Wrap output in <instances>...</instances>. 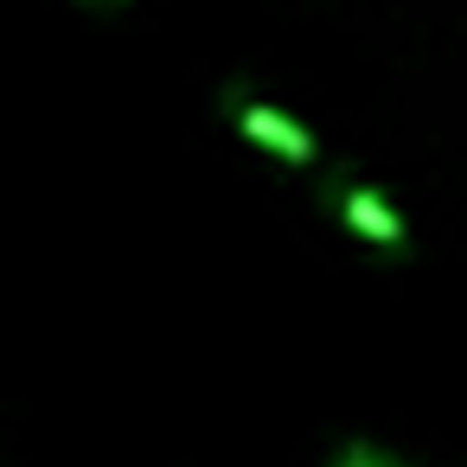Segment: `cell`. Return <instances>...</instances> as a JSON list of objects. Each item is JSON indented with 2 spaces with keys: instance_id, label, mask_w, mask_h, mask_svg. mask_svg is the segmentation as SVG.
<instances>
[{
  "instance_id": "6da1fadb",
  "label": "cell",
  "mask_w": 467,
  "mask_h": 467,
  "mask_svg": "<svg viewBox=\"0 0 467 467\" xmlns=\"http://www.w3.org/2000/svg\"><path fill=\"white\" fill-rule=\"evenodd\" d=\"M237 129H244V141L269 148V154L288 161V167H307V161H314V135H307L295 116L269 109V103H237Z\"/></svg>"
},
{
  "instance_id": "7a4b0ae2",
  "label": "cell",
  "mask_w": 467,
  "mask_h": 467,
  "mask_svg": "<svg viewBox=\"0 0 467 467\" xmlns=\"http://www.w3.org/2000/svg\"><path fill=\"white\" fill-rule=\"evenodd\" d=\"M339 218L365 237V244H378V250H403L410 244V231H403V218L371 192V186H346L339 192Z\"/></svg>"
},
{
  "instance_id": "3957f363",
  "label": "cell",
  "mask_w": 467,
  "mask_h": 467,
  "mask_svg": "<svg viewBox=\"0 0 467 467\" xmlns=\"http://www.w3.org/2000/svg\"><path fill=\"white\" fill-rule=\"evenodd\" d=\"M339 467H397L384 448H371V441H352L346 454H339Z\"/></svg>"
}]
</instances>
